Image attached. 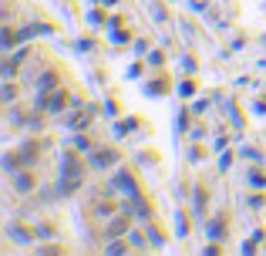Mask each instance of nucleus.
I'll return each instance as SVG.
<instances>
[{"label": "nucleus", "mask_w": 266, "mask_h": 256, "mask_svg": "<svg viewBox=\"0 0 266 256\" xmlns=\"http://www.w3.org/2000/svg\"><path fill=\"white\" fill-rule=\"evenodd\" d=\"M51 88H57V78L54 74H44V78H41V91H51Z\"/></svg>", "instance_id": "6"}, {"label": "nucleus", "mask_w": 266, "mask_h": 256, "mask_svg": "<svg viewBox=\"0 0 266 256\" xmlns=\"http://www.w3.org/2000/svg\"><path fill=\"white\" fill-rule=\"evenodd\" d=\"M17 189H21V192H31V189H34L31 176H17Z\"/></svg>", "instance_id": "5"}, {"label": "nucleus", "mask_w": 266, "mask_h": 256, "mask_svg": "<svg viewBox=\"0 0 266 256\" xmlns=\"http://www.w3.org/2000/svg\"><path fill=\"white\" fill-rule=\"evenodd\" d=\"M95 162H98V165H111V162H115V152H98Z\"/></svg>", "instance_id": "4"}, {"label": "nucleus", "mask_w": 266, "mask_h": 256, "mask_svg": "<svg viewBox=\"0 0 266 256\" xmlns=\"http://www.w3.org/2000/svg\"><path fill=\"white\" fill-rule=\"evenodd\" d=\"M125 229H128V216H115V219L108 223V236H111V239H115V236H122Z\"/></svg>", "instance_id": "2"}, {"label": "nucleus", "mask_w": 266, "mask_h": 256, "mask_svg": "<svg viewBox=\"0 0 266 256\" xmlns=\"http://www.w3.org/2000/svg\"><path fill=\"white\" fill-rule=\"evenodd\" d=\"M118 186H122V189H128V192L135 189V186H132V176H128V172H122V176H118Z\"/></svg>", "instance_id": "7"}, {"label": "nucleus", "mask_w": 266, "mask_h": 256, "mask_svg": "<svg viewBox=\"0 0 266 256\" xmlns=\"http://www.w3.org/2000/svg\"><path fill=\"white\" fill-rule=\"evenodd\" d=\"M81 179H84V165H81V158L67 152V155L61 158V186L71 192L74 186H81Z\"/></svg>", "instance_id": "1"}, {"label": "nucleus", "mask_w": 266, "mask_h": 256, "mask_svg": "<svg viewBox=\"0 0 266 256\" xmlns=\"http://www.w3.org/2000/svg\"><path fill=\"white\" fill-rule=\"evenodd\" d=\"M44 108H47V112H61V108H64V95H61V91L47 95V98H44Z\"/></svg>", "instance_id": "3"}, {"label": "nucleus", "mask_w": 266, "mask_h": 256, "mask_svg": "<svg viewBox=\"0 0 266 256\" xmlns=\"http://www.w3.org/2000/svg\"><path fill=\"white\" fill-rule=\"evenodd\" d=\"M196 206H199V212H202V209H206V192H202V189H199V192H196Z\"/></svg>", "instance_id": "8"}]
</instances>
